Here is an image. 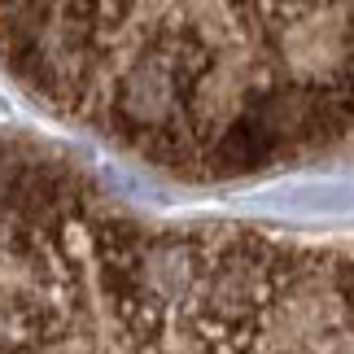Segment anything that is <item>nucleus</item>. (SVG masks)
I'll return each mask as SVG.
<instances>
[{
  "mask_svg": "<svg viewBox=\"0 0 354 354\" xmlns=\"http://www.w3.org/2000/svg\"><path fill=\"white\" fill-rule=\"evenodd\" d=\"M0 354H354V227L153 214L0 131Z\"/></svg>",
  "mask_w": 354,
  "mask_h": 354,
  "instance_id": "obj_1",
  "label": "nucleus"
},
{
  "mask_svg": "<svg viewBox=\"0 0 354 354\" xmlns=\"http://www.w3.org/2000/svg\"><path fill=\"white\" fill-rule=\"evenodd\" d=\"M0 66L184 184L354 158V5H0Z\"/></svg>",
  "mask_w": 354,
  "mask_h": 354,
  "instance_id": "obj_2",
  "label": "nucleus"
}]
</instances>
